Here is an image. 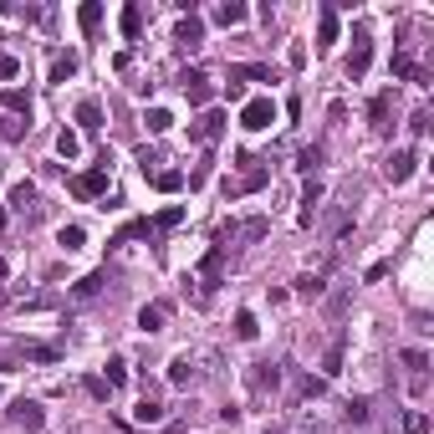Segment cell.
Listing matches in <instances>:
<instances>
[{
	"mask_svg": "<svg viewBox=\"0 0 434 434\" xmlns=\"http://www.w3.org/2000/svg\"><path fill=\"white\" fill-rule=\"evenodd\" d=\"M266 184H271V164L241 154V174L225 179V200H241V194H255V189H266Z\"/></svg>",
	"mask_w": 434,
	"mask_h": 434,
	"instance_id": "cell-1",
	"label": "cell"
},
{
	"mask_svg": "<svg viewBox=\"0 0 434 434\" xmlns=\"http://www.w3.org/2000/svg\"><path fill=\"white\" fill-rule=\"evenodd\" d=\"M271 123H276V102L271 97H246L241 102V128L246 133H266Z\"/></svg>",
	"mask_w": 434,
	"mask_h": 434,
	"instance_id": "cell-2",
	"label": "cell"
},
{
	"mask_svg": "<svg viewBox=\"0 0 434 434\" xmlns=\"http://www.w3.org/2000/svg\"><path fill=\"white\" fill-rule=\"evenodd\" d=\"M11 424H20L26 434H41V429H47V409H41L36 399H16L11 404Z\"/></svg>",
	"mask_w": 434,
	"mask_h": 434,
	"instance_id": "cell-3",
	"label": "cell"
},
{
	"mask_svg": "<svg viewBox=\"0 0 434 434\" xmlns=\"http://www.w3.org/2000/svg\"><path fill=\"white\" fill-rule=\"evenodd\" d=\"M225 123H230V118L220 113V107H205V113L194 118V128H189V138H194V143H215V138L225 133Z\"/></svg>",
	"mask_w": 434,
	"mask_h": 434,
	"instance_id": "cell-4",
	"label": "cell"
},
{
	"mask_svg": "<svg viewBox=\"0 0 434 434\" xmlns=\"http://www.w3.org/2000/svg\"><path fill=\"white\" fill-rule=\"evenodd\" d=\"M414 169H419V154H414V148H399V154H388V164H383L388 184H409V179H414Z\"/></svg>",
	"mask_w": 434,
	"mask_h": 434,
	"instance_id": "cell-5",
	"label": "cell"
},
{
	"mask_svg": "<svg viewBox=\"0 0 434 434\" xmlns=\"http://www.w3.org/2000/svg\"><path fill=\"white\" fill-rule=\"evenodd\" d=\"M368 61H373V36H368V26H358V36H353V56H347V77H363L368 72Z\"/></svg>",
	"mask_w": 434,
	"mask_h": 434,
	"instance_id": "cell-6",
	"label": "cell"
},
{
	"mask_svg": "<svg viewBox=\"0 0 434 434\" xmlns=\"http://www.w3.org/2000/svg\"><path fill=\"white\" fill-rule=\"evenodd\" d=\"M174 41H179V52H200V47H205V20L189 11L179 26H174Z\"/></svg>",
	"mask_w": 434,
	"mask_h": 434,
	"instance_id": "cell-7",
	"label": "cell"
},
{
	"mask_svg": "<svg viewBox=\"0 0 434 434\" xmlns=\"http://www.w3.org/2000/svg\"><path fill=\"white\" fill-rule=\"evenodd\" d=\"M251 394L255 399H266V394H276V388H281V368H271V363H251Z\"/></svg>",
	"mask_w": 434,
	"mask_h": 434,
	"instance_id": "cell-8",
	"label": "cell"
},
{
	"mask_svg": "<svg viewBox=\"0 0 434 434\" xmlns=\"http://www.w3.org/2000/svg\"><path fill=\"white\" fill-rule=\"evenodd\" d=\"M72 194L77 200H97V194H107V169H87L72 179Z\"/></svg>",
	"mask_w": 434,
	"mask_h": 434,
	"instance_id": "cell-9",
	"label": "cell"
},
{
	"mask_svg": "<svg viewBox=\"0 0 434 434\" xmlns=\"http://www.w3.org/2000/svg\"><path fill=\"white\" fill-rule=\"evenodd\" d=\"M230 82L235 87H246V82H276V72L260 67V61H241V67H230Z\"/></svg>",
	"mask_w": 434,
	"mask_h": 434,
	"instance_id": "cell-10",
	"label": "cell"
},
{
	"mask_svg": "<svg viewBox=\"0 0 434 434\" xmlns=\"http://www.w3.org/2000/svg\"><path fill=\"white\" fill-rule=\"evenodd\" d=\"M332 41H337V6H322L317 11V47L327 52Z\"/></svg>",
	"mask_w": 434,
	"mask_h": 434,
	"instance_id": "cell-11",
	"label": "cell"
},
{
	"mask_svg": "<svg viewBox=\"0 0 434 434\" xmlns=\"http://www.w3.org/2000/svg\"><path fill=\"white\" fill-rule=\"evenodd\" d=\"M184 92H189V107H205L215 87H210V77H205V72H184Z\"/></svg>",
	"mask_w": 434,
	"mask_h": 434,
	"instance_id": "cell-12",
	"label": "cell"
},
{
	"mask_svg": "<svg viewBox=\"0 0 434 434\" xmlns=\"http://www.w3.org/2000/svg\"><path fill=\"white\" fill-rule=\"evenodd\" d=\"M215 20H220V26L230 31V26H246V20H251V11L241 6V0H225V6H215Z\"/></svg>",
	"mask_w": 434,
	"mask_h": 434,
	"instance_id": "cell-13",
	"label": "cell"
},
{
	"mask_svg": "<svg viewBox=\"0 0 434 434\" xmlns=\"http://www.w3.org/2000/svg\"><path fill=\"white\" fill-rule=\"evenodd\" d=\"M164 322H169V301H148V307L138 312V327H143V332H159Z\"/></svg>",
	"mask_w": 434,
	"mask_h": 434,
	"instance_id": "cell-14",
	"label": "cell"
},
{
	"mask_svg": "<svg viewBox=\"0 0 434 434\" xmlns=\"http://www.w3.org/2000/svg\"><path fill=\"white\" fill-rule=\"evenodd\" d=\"M266 235H271V220H266V215H251L246 225H235V241H266Z\"/></svg>",
	"mask_w": 434,
	"mask_h": 434,
	"instance_id": "cell-15",
	"label": "cell"
},
{
	"mask_svg": "<svg viewBox=\"0 0 434 434\" xmlns=\"http://www.w3.org/2000/svg\"><path fill=\"white\" fill-rule=\"evenodd\" d=\"M0 107H6L11 118H31V97L20 92V87H11V92H0Z\"/></svg>",
	"mask_w": 434,
	"mask_h": 434,
	"instance_id": "cell-16",
	"label": "cell"
},
{
	"mask_svg": "<svg viewBox=\"0 0 434 434\" xmlns=\"http://www.w3.org/2000/svg\"><path fill=\"white\" fill-rule=\"evenodd\" d=\"M322 194H327V189H322V179H307V189H301V220H307V225H312V215L322 205Z\"/></svg>",
	"mask_w": 434,
	"mask_h": 434,
	"instance_id": "cell-17",
	"label": "cell"
},
{
	"mask_svg": "<svg viewBox=\"0 0 434 434\" xmlns=\"http://www.w3.org/2000/svg\"><path fill=\"white\" fill-rule=\"evenodd\" d=\"M118 26H123V36H128V41H138V31H143V6H123Z\"/></svg>",
	"mask_w": 434,
	"mask_h": 434,
	"instance_id": "cell-18",
	"label": "cell"
},
{
	"mask_svg": "<svg viewBox=\"0 0 434 434\" xmlns=\"http://www.w3.org/2000/svg\"><path fill=\"white\" fill-rule=\"evenodd\" d=\"M77 26L82 31H97L102 26V6H97V0H82V6H77Z\"/></svg>",
	"mask_w": 434,
	"mask_h": 434,
	"instance_id": "cell-19",
	"label": "cell"
},
{
	"mask_svg": "<svg viewBox=\"0 0 434 434\" xmlns=\"http://www.w3.org/2000/svg\"><path fill=\"white\" fill-rule=\"evenodd\" d=\"M20 358H31V363H56L61 353H56L52 342H20Z\"/></svg>",
	"mask_w": 434,
	"mask_h": 434,
	"instance_id": "cell-20",
	"label": "cell"
},
{
	"mask_svg": "<svg viewBox=\"0 0 434 434\" xmlns=\"http://www.w3.org/2000/svg\"><path fill=\"white\" fill-rule=\"evenodd\" d=\"M133 419H138V424H159V419H164V404H159L154 394H143V404L133 409Z\"/></svg>",
	"mask_w": 434,
	"mask_h": 434,
	"instance_id": "cell-21",
	"label": "cell"
},
{
	"mask_svg": "<svg viewBox=\"0 0 434 434\" xmlns=\"http://www.w3.org/2000/svg\"><path fill=\"white\" fill-rule=\"evenodd\" d=\"M77 123H82V128H97V123H102V102H97V97H82V102H77Z\"/></svg>",
	"mask_w": 434,
	"mask_h": 434,
	"instance_id": "cell-22",
	"label": "cell"
},
{
	"mask_svg": "<svg viewBox=\"0 0 434 434\" xmlns=\"http://www.w3.org/2000/svg\"><path fill=\"white\" fill-rule=\"evenodd\" d=\"M388 107H394V92H378L373 102H368V118H373V128H388Z\"/></svg>",
	"mask_w": 434,
	"mask_h": 434,
	"instance_id": "cell-23",
	"label": "cell"
},
{
	"mask_svg": "<svg viewBox=\"0 0 434 434\" xmlns=\"http://www.w3.org/2000/svg\"><path fill=\"white\" fill-rule=\"evenodd\" d=\"M220 266H225V251H220V246H215V251L205 255V266H200V276L210 281V287H220Z\"/></svg>",
	"mask_w": 434,
	"mask_h": 434,
	"instance_id": "cell-24",
	"label": "cell"
},
{
	"mask_svg": "<svg viewBox=\"0 0 434 434\" xmlns=\"http://www.w3.org/2000/svg\"><path fill=\"white\" fill-rule=\"evenodd\" d=\"M26 118H11V113H0V138H6V143H16V138H26Z\"/></svg>",
	"mask_w": 434,
	"mask_h": 434,
	"instance_id": "cell-25",
	"label": "cell"
},
{
	"mask_svg": "<svg viewBox=\"0 0 434 434\" xmlns=\"http://www.w3.org/2000/svg\"><path fill=\"white\" fill-rule=\"evenodd\" d=\"M67 77H77V56L61 52V56H52V82H67Z\"/></svg>",
	"mask_w": 434,
	"mask_h": 434,
	"instance_id": "cell-26",
	"label": "cell"
},
{
	"mask_svg": "<svg viewBox=\"0 0 434 434\" xmlns=\"http://www.w3.org/2000/svg\"><path fill=\"white\" fill-rule=\"evenodd\" d=\"M56 246H61V251H82V246H87V230H82V225H61Z\"/></svg>",
	"mask_w": 434,
	"mask_h": 434,
	"instance_id": "cell-27",
	"label": "cell"
},
{
	"mask_svg": "<svg viewBox=\"0 0 434 434\" xmlns=\"http://www.w3.org/2000/svg\"><path fill=\"white\" fill-rule=\"evenodd\" d=\"M148 133H169V128H174V113H169V107H148Z\"/></svg>",
	"mask_w": 434,
	"mask_h": 434,
	"instance_id": "cell-28",
	"label": "cell"
},
{
	"mask_svg": "<svg viewBox=\"0 0 434 434\" xmlns=\"http://www.w3.org/2000/svg\"><path fill=\"white\" fill-rule=\"evenodd\" d=\"M11 205H16V210H26V205H36V184H31V179H20V184H11Z\"/></svg>",
	"mask_w": 434,
	"mask_h": 434,
	"instance_id": "cell-29",
	"label": "cell"
},
{
	"mask_svg": "<svg viewBox=\"0 0 434 434\" xmlns=\"http://www.w3.org/2000/svg\"><path fill=\"white\" fill-rule=\"evenodd\" d=\"M342 373V337L327 347V358H322V378H337Z\"/></svg>",
	"mask_w": 434,
	"mask_h": 434,
	"instance_id": "cell-30",
	"label": "cell"
},
{
	"mask_svg": "<svg viewBox=\"0 0 434 434\" xmlns=\"http://www.w3.org/2000/svg\"><path fill=\"white\" fill-rule=\"evenodd\" d=\"M189 378H194V363H189V358H174V363H169V383H174V388H184Z\"/></svg>",
	"mask_w": 434,
	"mask_h": 434,
	"instance_id": "cell-31",
	"label": "cell"
},
{
	"mask_svg": "<svg viewBox=\"0 0 434 434\" xmlns=\"http://www.w3.org/2000/svg\"><path fill=\"white\" fill-rule=\"evenodd\" d=\"M179 220H184V210H179V205H169V210H159V220L148 225V230H154V235H164V230H174Z\"/></svg>",
	"mask_w": 434,
	"mask_h": 434,
	"instance_id": "cell-32",
	"label": "cell"
},
{
	"mask_svg": "<svg viewBox=\"0 0 434 434\" xmlns=\"http://www.w3.org/2000/svg\"><path fill=\"white\" fill-rule=\"evenodd\" d=\"M102 383H107V388H123V383H128V363H123V358H107Z\"/></svg>",
	"mask_w": 434,
	"mask_h": 434,
	"instance_id": "cell-33",
	"label": "cell"
},
{
	"mask_svg": "<svg viewBox=\"0 0 434 434\" xmlns=\"http://www.w3.org/2000/svg\"><path fill=\"white\" fill-rule=\"evenodd\" d=\"M56 154H61V159H77V154H82V138L72 133V128H61V138H56Z\"/></svg>",
	"mask_w": 434,
	"mask_h": 434,
	"instance_id": "cell-34",
	"label": "cell"
},
{
	"mask_svg": "<svg viewBox=\"0 0 434 434\" xmlns=\"http://www.w3.org/2000/svg\"><path fill=\"white\" fill-rule=\"evenodd\" d=\"M154 184H159L164 194H174V189H184V174H179V169H159V174H154Z\"/></svg>",
	"mask_w": 434,
	"mask_h": 434,
	"instance_id": "cell-35",
	"label": "cell"
},
{
	"mask_svg": "<svg viewBox=\"0 0 434 434\" xmlns=\"http://www.w3.org/2000/svg\"><path fill=\"white\" fill-rule=\"evenodd\" d=\"M404 368H414V378H424V368H429V353H424V347H404Z\"/></svg>",
	"mask_w": 434,
	"mask_h": 434,
	"instance_id": "cell-36",
	"label": "cell"
},
{
	"mask_svg": "<svg viewBox=\"0 0 434 434\" xmlns=\"http://www.w3.org/2000/svg\"><path fill=\"white\" fill-rule=\"evenodd\" d=\"M255 332H260L255 317H251V312H235V337H241V342H255Z\"/></svg>",
	"mask_w": 434,
	"mask_h": 434,
	"instance_id": "cell-37",
	"label": "cell"
},
{
	"mask_svg": "<svg viewBox=\"0 0 434 434\" xmlns=\"http://www.w3.org/2000/svg\"><path fill=\"white\" fill-rule=\"evenodd\" d=\"M102 281H107L102 271H92V276H82V281H77V296H82V301H87V296H97V291H102Z\"/></svg>",
	"mask_w": 434,
	"mask_h": 434,
	"instance_id": "cell-38",
	"label": "cell"
},
{
	"mask_svg": "<svg viewBox=\"0 0 434 434\" xmlns=\"http://www.w3.org/2000/svg\"><path fill=\"white\" fill-rule=\"evenodd\" d=\"M317 164H322V148H317V143H312V148H301V154H296V169H301V174H312Z\"/></svg>",
	"mask_w": 434,
	"mask_h": 434,
	"instance_id": "cell-39",
	"label": "cell"
},
{
	"mask_svg": "<svg viewBox=\"0 0 434 434\" xmlns=\"http://www.w3.org/2000/svg\"><path fill=\"white\" fill-rule=\"evenodd\" d=\"M404 434H429V414H419V409L404 414Z\"/></svg>",
	"mask_w": 434,
	"mask_h": 434,
	"instance_id": "cell-40",
	"label": "cell"
},
{
	"mask_svg": "<svg viewBox=\"0 0 434 434\" xmlns=\"http://www.w3.org/2000/svg\"><path fill=\"white\" fill-rule=\"evenodd\" d=\"M11 77H20V61L11 52H0V82H11Z\"/></svg>",
	"mask_w": 434,
	"mask_h": 434,
	"instance_id": "cell-41",
	"label": "cell"
},
{
	"mask_svg": "<svg viewBox=\"0 0 434 434\" xmlns=\"http://www.w3.org/2000/svg\"><path fill=\"white\" fill-rule=\"evenodd\" d=\"M296 291L307 296V301H312V296H322V276H301V281H296Z\"/></svg>",
	"mask_w": 434,
	"mask_h": 434,
	"instance_id": "cell-42",
	"label": "cell"
},
{
	"mask_svg": "<svg viewBox=\"0 0 434 434\" xmlns=\"http://www.w3.org/2000/svg\"><path fill=\"white\" fill-rule=\"evenodd\" d=\"M347 419L363 424V419H368V399H353V404H347Z\"/></svg>",
	"mask_w": 434,
	"mask_h": 434,
	"instance_id": "cell-43",
	"label": "cell"
},
{
	"mask_svg": "<svg viewBox=\"0 0 434 434\" xmlns=\"http://www.w3.org/2000/svg\"><path fill=\"white\" fill-rule=\"evenodd\" d=\"M287 61H291V67H296V72H301V67H307V47H301V41H296V47H291V52H287Z\"/></svg>",
	"mask_w": 434,
	"mask_h": 434,
	"instance_id": "cell-44",
	"label": "cell"
},
{
	"mask_svg": "<svg viewBox=\"0 0 434 434\" xmlns=\"http://www.w3.org/2000/svg\"><path fill=\"white\" fill-rule=\"evenodd\" d=\"M424 128H429V113H414V118H409V133H414V138H424Z\"/></svg>",
	"mask_w": 434,
	"mask_h": 434,
	"instance_id": "cell-45",
	"label": "cell"
},
{
	"mask_svg": "<svg viewBox=\"0 0 434 434\" xmlns=\"http://www.w3.org/2000/svg\"><path fill=\"white\" fill-rule=\"evenodd\" d=\"M87 394H92V399H107V394H113V388H107L102 378H87Z\"/></svg>",
	"mask_w": 434,
	"mask_h": 434,
	"instance_id": "cell-46",
	"label": "cell"
},
{
	"mask_svg": "<svg viewBox=\"0 0 434 434\" xmlns=\"http://www.w3.org/2000/svg\"><path fill=\"white\" fill-rule=\"evenodd\" d=\"M6 276H11V266H6V260H0V287H6Z\"/></svg>",
	"mask_w": 434,
	"mask_h": 434,
	"instance_id": "cell-47",
	"label": "cell"
},
{
	"mask_svg": "<svg viewBox=\"0 0 434 434\" xmlns=\"http://www.w3.org/2000/svg\"><path fill=\"white\" fill-rule=\"evenodd\" d=\"M0 230H6V210H0Z\"/></svg>",
	"mask_w": 434,
	"mask_h": 434,
	"instance_id": "cell-48",
	"label": "cell"
},
{
	"mask_svg": "<svg viewBox=\"0 0 434 434\" xmlns=\"http://www.w3.org/2000/svg\"><path fill=\"white\" fill-rule=\"evenodd\" d=\"M0 399H6V383H0Z\"/></svg>",
	"mask_w": 434,
	"mask_h": 434,
	"instance_id": "cell-49",
	"label": "cell"
},
{
	"mask_svg": "<svg viewBox=\"0 0 434 434\" xmlns=\"http://www.w3.org/2000/svg\"><path fill=\"white\" fill-rule=\"evenodd\" d=\"M266 434H281V429H266Z\"/></svg>",
	"mask_w": 434,
	"mask_h": 434,
	"instance_id": "cell-50",
	"label": "cell"
}]
</instances>
